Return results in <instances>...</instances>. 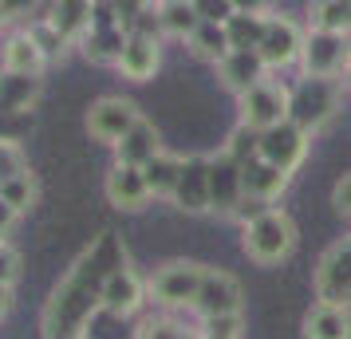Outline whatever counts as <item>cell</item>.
I'll return each mask as SVG.
<instances>
[{
    "mask_svg": "<svg viewBox=\"0 0 351 339\" xmlns=\"http://www.w3.org/2000/svg\"><path fill=\"white\" fill-rule=\"evenodd\" d=\"M123 44H127V32L119 24V12L114 4H95V16H91V28L75 48L91 60V64H111L119 67V55H123Z\"/></svg>",
    "mask_w": 351,
    "mask_h": 339,
    "instance_id": "obj_9",
    "label": "cell"
},
{
    "mask_svg": "<svg viewBox=\"0 0 351 339\" xmlns=\"http://www.w3.org/2000/svg\"><path fill=\"white\" fill-rule=\"evenodd\" d=\"M304 339H351V307L312 304L304 316Z\"/></svg>",
    "mask_w": 351,
    "mask_h": 339,
    "instance_id": "obj_23",
    "label": "cell"
},
{
    "mask_svg": "<svg viewBox=\"0 0 351 339\" xmlns=\"http://www.w3.org/2000/svg\"><path fill=\"white\" fill-rule=\"evenodd\" d=\"M237 8L241 4H233V0H197V16L206 20V24H225Z\"/></svg>",
    "mask_w": 351,
    "mask_h": 339,
    "instance_id": "obj_33",
    "label": "cell"
},
{
    "mask_svg": "<svg viewBox=\"0 0 351 339\" xmlns=\"http://www.w3.org/2000/svg\"><path fill=\"white\" fill-rule=\"evenodd\" d=\"M44 67H48V55L40 51V44L32 40L28 28H20V32H12L8 40H4V48H0V71L40 79V75H44Z\"/></svg>",
    "mask_w": 351,
    "mask_h": 339,
    "instance_id": "obj_16",
    "label": "cell"
},
{
    "mask_svg": "<svg viewBox=\"0 0 351 339\" xmlns=\"http://www.w3.org/2000/svg\"><path fill=\"white\" fill-rule=\"evenodd\" d=\"M36 197H40V186H36V174H32V170H28V174H20V178L0 181V201L16 213V217L32 210Z\"/></svg>",
    "mask_w": 351,
    "mask_h": 339,
    "instance_id": "obj_29",
    "label": "cell"
},
{
    "mask_svg": "<svg viewBox=\"0 0 351 339\" xmlns=\"http://www.w3.org/2000/svg\"><path fill=\"white\" fill-rule=\"evenodd\" d=\"M312 28L316 32H335L351 40V0H319L312 4Z\"/></svg>",
    "mask_w": 351,
    "mask_h": 339,
    "instance_id": "obj_27",
    "label": "cell"
},
{
    "mask_svg": "<svg viewBox=\"0 0 351 339\" xmlns=\"http://www.w3.org/2000/svg\"><path fill=\"white\" fill-rule=\"evenodd\" d=\"M16 280H20V253L8 241H0V284L12 288Z\"/></svg>",
    "mask_w": 351,
    "mask_h": 339,
    "instance_id": "obj_34",
    "label": "cell"
},
{
    "mask_svg": "<svg viewBox=\"0 0 351 339\" xmlns=\"http://www.w3.org/2000/svg\"><path fill=\"white\" fill-rule=\"evenodd\" d=\"M296 221L288 217V210H261L253 221H245V233H241V249H245V257L261 264V268H272V264H280V260L292 257V249H296Z\"/></svg>",
    "mask_w": 351,
    "mask_h": 339,
    "instance_id": "obj_1",
    "label": "cell"
},
{
    "mask_svg": "<svg viewBox=\"0 0 351 339\" xmlns=\"http://www.w3.org/2000/svg\"><path fill=\"white\" fill-rule=\"evenodd\" d=\"M182 166H186V158H182V154H170V150H162L154 162H146L143 178H146V186H150V197H174L178 178H182Z\"/></svg>",
    "mask_w": 351,
    "mask_h": 339,
    "instance_id": "obj_26",
    "label": "cell"
},
{
    "mask_svg": "<svg viewBox=\"0 0 351 339\" xmlns=\"http://www.w3.org/2000/svg\"><path fill=\"white\" fill-rule=\"evenodd\" d=\"M202 276H206V264H197V260H166L154 268L146 288L162 307H193L197 292H202Z\"/></svg>",
    "mask_w": 351,
    "mask_h": 339,
    "instance_id": "obj_3",
    "label": "cell"
},
{
    "mask_svg": "<svg viewBox=\"0 0 351 339\" xmlns=\"http://www.w3.org/2000/svg\"><path fill=\"white\" fill-rule=\"evenodd\" d=\"M8 307H12V288H4V284H0V320L8 316Z\"/></svg>",
    "mask_w": 351,
    "mask_h": 339,
    "instance_id": "obj_37",
    "label": "cell"
},
{
    "mask_svg": "<svg viewBox=\"0 0 351 339\" xmlns=\"http://www.w3.org/2000/svg\"><path fill=\"white\" fill-rule=\"evenodd\" d=\"M300 51H304L300 24L288 20V16L269 12V24H265V36H261V48H256V55L265 60V67H269V71H280V67L300 64Z\"/></svg>",
    "mask_w": 351,
    "mask_h": 339,
    "instance_id": "obj_12",
    "label": "cell"
},
{
    "mask_svg": "<svg viewBox=\"0 0 351 339\" xmlns=\"http://www.w3.org/2000/svg\"><path fill=\"white\" fill-rule=\"evenodd\" d=\"M103 190H107V201L123 213H138L150 205V186H146L143 170H134V166H119L114 162L111 170H107Z\"/></svg>",
    "mask_w": 351,
    "mask_h": 339,
    "instance_id": "obj_14",
    "label": "cell"
},
{
    "mask_svg": "<svg viewBox=\"0 0 351 339\" xmlns=\"http://www.w3.org/2000/svg\"><path fill=\"white\" fill-rule=\"evenodd\" d=\"M308 142L312 138L296 123H280V127L261 134V162H269V166L285 170V174H296L300 162L308 158Z\"/></svg>",
    "mask_w": 351,
    "mask_h": 339,
    "instance_id": "obj_13",
    "label": "cell"
},
{
    "mask_svg": "<svg viewBox=\"0 0 351 339\" xmlns=\"http://www.w3.org/2000/svg\"><path fill=\"white\" fill-rule=\"evenodd\" d=\"M190 51L197 55V60H206V64H221L225 55H229V36H225V24H206L202 20V28L193 32V40H190Z\"/></svg>",
    "mask_w": 351,
    "mask_h": 339,
    "instance_id": "obj_28",
    "label": "cell"
},
{
    "mask_svg": "<svg viewBox=\"0 0 351 339\" xmlns=\"http://www.w3.org/2000/svg\"><path fill=\"white\" fill-rule=\"evenodd\" d=\"M158 154H162V138H158V130H154V123H146V118L114 146V162L119 166H134V170H143L146 162H154Z\"/></svg>",
    "mask_w": 351,
    "mask_h": 339,
    "instance_id": "obj_21",
    "label": "cell"
},
{
    "mask_svg": "<svg viewBox=\"0 0 351 339\" xmlns=\"http://www.w3.org/2000/svg\"><path fill=\"white\" fill-rule=\"evenodd\" d=\"M134 339H202V331H186L182 323L174 320H143L138 323V331H134Z\"/></svg>",
    "mask_w": 351,
    "mask_h": 339,
    "instance_id": "obj_31",
    "label": "cell"
},
{
    "mask_svg": "<svg viewBox=\"0 0 351 339\" xmlns=\"http://www.w3.org/2000/svg\"><path fill=\"white\" fill-rule=\"evenodd\" d=\"M225 154H229V158L237 162V166H249V162H256L261 158V134H256V130H249V127H233V134H229V138H225V146H221Z\"/></svg>",
    "mask_w": 351,
    "mask_h": 339,
    "instance_id": "obj_30",
    "label": "cell"
},
{
    "mask_svg": "<svg viewBox=\"0 0 351 339\" xmlns=\"http://www.w3.org/2000/svg\"><path fill=\"white\" fill-rule=\"evenodd\" d=\"M343 107V83L339 79H308L304 75L300 83H292V95H288V123L312 138L319 130L332 123Z\"/></svg>",
    "mask_w": 351,
    "mask_h": 339,
    "instance_id": "obj_2",
    "label": "cell"
},
{
    "mask_svg": "<svg viewBox=\"0 0 351 339\" xmlns=\"http://www.w3.org/2000/svg\"><path fill=\"white\" fill-rule=\"evenodd\" d=\"M245 205V166L229 154H209V213L233 217Z\"/></svg>",
    "mask_w": 351,
    "mask_h": 339,
    "instance_id": "obj_11",
    "label": "cell"
},
{
    "mask_svg": "<svg viewBox=\"0 0 351 339\" xmlns=\"http://www.w3.org/2000/svg\"><path fill=\"white\" fill-rule=\"evenodd\" d=\"M146 292H150L146 288V280L130 268L127 260H123V264L107 268L103 280H99V312L111 316V320H130V316L143 307Z\"/></svg>",
    "mask_w": 351,
    "mask_h": 339,
    "instance_id": "obj_7",
    "label": "cell"
},
{
    "mask_svg": "<svg viewBox=\"0 0 351 339\" xmlns=\"http://www.w3.org/2000/svg\"><path fill=\"white\" fill-rule=\"evenodd\" d=\"M12 225H16V213L0 201V237H8V229H12Z\"/></svg>",
    "mask_w": 351,
    "mask_h": 339,
    "instance_id": "obj_36",
    "label": "cell"
},
{
    "mask_svg": "<svg viewBox=\"0 0 351 339\" xmlns=\"http://www.w3.org/2000/svg\"><path fill=\"white\" fill-rule=\"evenodd\" d=\"M288 95H292V87H285L280 79L256 83L253 91H245V95L237 99L241 127H249V130H256V134H265V130L288 123Z\"/></svg>",
    "mask_w": 351,
    "mask_h": 339,
    "instance_id": "obj_6",
    "label": "cell"
},
{
    "mask_svg": "<svg viewBox=\"0 0 351 339\" xmlns=\"http://www.w3.org/2000/svg\"><path fill=\"white\" fill-rule=\"evenodd\" d=\"M288 181H292V174L276 170L269 162H261V158L249 162V166H245V201L272 210V201H280V194L288 190Z\"/></svg>",
    "mask_w": 351,
    "mask_h": 339,
    "instance_id": "obj_20",
    "label": "cell"
},
{
    "mask_svg": "<svg viewBox=\"0 0 351 339\" xmlns=\"http://www.w3.org/2000/svg\"><path fill=\"white\" fill-rule=\"evenodd\" d=\"M351 64V40L335 32H304V51H300V71L308 79H343Z\"/></svg>",
    "mask_w": 351,
    "mask_h": 339,
    "instance_id": "obj_4",
    "label": "cell"
},
{
    "mask_svg": "<svg viewBox=\"0 0 351 339\" xmlns=\"http://www.w3.org/2000/svg\"><path fill=\"white\" fill-rule=\"evenodd\" d=\"M332 205L339 210V217H348V221H351V174H343V178L335 181V190H332Z\"/></svg>",
    "mask_w": 351,
    "mask_h": 339,
    "instance_id": "obj_35",
    "label": "cell"
},
{
    "mask_svg": "<svg viewBox=\"0 0 351 339\" xmlns=\"http://www.w3.org/2000/svg\"><path fill=\"white\" fill-rule=\"evenodd\" d=\"M40 91H44V79L0 71V114L4 118H32V107L40 103Z\"/></svg>",
    "mask_w": 351,
    "mask_h": 339,
    "instance_id": "obj_19",
    "label": "cell"
},
{
    "mask_svg": "<svg viewBox=\"0 0 351 339\" xmlns=\"http://www.w3.org/2000/svg\"><path fill=\"white\" fill-rule=\"evenodd\" d=\"M12 12H16V8H12V4H0V28H4V20L12 16Z\"/></svg>",
    "mask_w": 351,
    "mask_h": 339,
    "instance_id": "obj_38",
    "label": "cell"
},
{
    "mask_svg": "<svg viewBox=\"0 0 351 339\" xmlns=\"http://www.w3.org/2000/svg\"><path fill=\"white\" fill-rule=\"evenodd\" d=\"M170 201L182 213H209V154H190L186 158Z\"/></svg>",
    "mask_w": 351,
    "mask_h": 339,
    "instance_id": "obj_15",
    "label": "cell"
},
{
    "mask_svg": "<svg viewBox=\"0 0 351 339\" xmlns=\"http://www.w3.org/2000/svg\"><path fill=\"white\" fill-rule=\"evenodd\" d=\"M158 28H162V36H170V40H186V44H190L193 32L202 28L197 0H162L158 4Z\"/></svg>",
    "mask_w": 351,
    "mask_h": 339,
    "instance_id": "obj_25",
    "label": "cell"
},
{
    "mask_svg": "<svg viewBox=\"0 0 351 339\" xmlns=\"http://www.w3.org/2000/svg\"><path fill=\"white\" fill-rule=\"evenodd\" d=\"M241 300H245V296H241L237 276L225 273V268H206L193 312L206 323L209 320H241Z\"/></svg>",
    "mask_w": 351,
    "mask_h": 339,
    "instance_id": "obj_10",
    "label": "cell"
},
{
    "mask_svg": "<svg viewBox=\"0 0 351 339\" xmlns=\"http://www.w3.org/2000/svg\"><path fill=\"white\" fill-rule=\"evenodd\" d=\"M217 75H221V83L241 99L245 91H253L256 83L269 79V67H265V60H261L256 51H229L221 64H217Z\"/></svg>",
    "mask_w": 351,
    "mask_h": 339,
    "instance_id": "obj_18",
    "label": "cell"
},
{
    "mask_svg": "<svg viewBox=\"0 0 351 339\" xmlns=\"http://www.w3.org/2000/svg\"><path fill=\"white\" fill-rule=\"evenodd\" d=\"M91 16H95V4H83V0H64V4H48V24L64 36L67 44L75 48L87 28H91Z\"/></svg>",
    "mask_w": 351,
    "mask_h": 339,
    "instance_id": "obj_24",
    "label": "cell"
},
{
    "mask_svg": "<svg viewBox=\"0 0 351 339\" xmlns=\"http://www.w3.org/2000/svg\"><path fill=\"white\" fill-rule=\"evenodd\" d=\"M162 67V40L158 36H127L123 55H119V71L130 83L154 79V71Z\"/></svg>",
    "mask_w": 351,
    "mask_h": 339,
    "instance_id": "obj_17",
    "label": "cell"
},
{
    "mask_svg": "<svg viewBox=\"0 0 351 339\" xmlns=\"http://www.w3.org/2000/svg\"><path fill=\"white\" fill-rule=\"evenodd\" d=\"M343 83H348V91H351V64H348V75H343Z\"/></svg>",
    "mask_w": 351,
    "mask_h": 339,
    "instance_id": "obj_39",
    "label": "cell"
},
{
    "mask_svg": "<svg viewBox=\"0 0 351 339\" xmlns=\"http://www.w3.org/2000/svg\"><path fill=\"white\" fill-rule=\"evenodd\" d=\"M269 24V8H245L241 4L233 16L225 20V36H229V48L233 51H256L261 48V36Z\"/></svg>",
    "mask_w": 351,
    "mask_h": 339,
    "instance_id": "obj_22",
    "label": "cell"
},
{
    "mask_svg": "<svg viewBox=\"0 0 351 339\" xmlns=\"http://www.w3.org/2000/svg\"><path fill=\"white\" fill-rule=\"evenodd\" d=\"M312 292H316V304L351 307V237L324 249L312 273Z\"/></svg>",
    "mask_w": 351,
    "mask_h": 339,
    "instance_id": "obj_5",
    "label": "cell"
},
{
    "mask_svg": "<svg viewBox=\"0 0 351 339\" xmlns=\"http://www.w3.org/2000/svg\"><path fill=\"white\" fill-rule=\"evenodd\" d=\"M32 166H28V150L20 142H4L0 138V181L8 178H20V174H28Z\"/></svg>",
    "mask_w": 351,
    "mask_h": 339,
    "instance_id": "obj_32",
    "label": "cell"
},
{
    "mask_svg": "<svg viewBox=\"0 0 351 339\" xmlns=\"http://www.w3.org/2000/svg\"><path fill=\"white\" fill-rule=\"evenodd\" d=\"M138 123H143V111L123 95H103V99H95L91 111H87V134H91L95 142L111 146V150L123 142Z\"/></svg>",
    "mask_w": 351,
    "mask_h": 339,
    "instance_id": "obj_8",
    "label": "cell"
}]
</instances>
